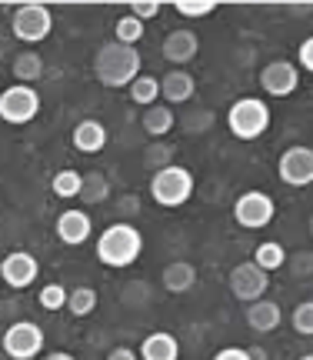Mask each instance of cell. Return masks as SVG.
<instances>
[{"mask_svg":"<svg viewBox=\"0 0 313 360\" xmlns=\"http://www.w3.org/2000/svg\"><path fill=\"white\" fill-rule=\"evenodd\" d=\"M144 57L137 47H124L117 40L100 44V51L93 53V77L100 80L107 90H127L133 80L140 77Z\"/></svg>","mask_w":313,"mask_h":360,"instance_id":"cell-1","label":"cell"},{"mask_svg":"<svg viewBox=\"0 0 313 360\" xmlns=\"http://www.w3.org/2000/svg\"><path fill=\"white\" fill-rule=\"evenodd\" d=\"M97 260L110 270H127L133 267L140 254H144V233L133 227L131 220H117L97 233Z\"/></svg>","mask_w":313,"mask_h":360,"instance_id":"cell-2","label":"cell"},{"mask_svg":"<svg viewBox=\"0 0 313 360\" xmlns=\"http://www.w3.org/2000/svg\"><path fill=\"white\" fill-rule=\"evenodd\" d=\"M194 187H197L194 174L187 167H180V164H170V167L150 174V197H154V204L164 207V210H177V207L190 204Z\"/></svg>","mask_w":313,"mask_h":360,"instance_id":"cell-3","label":"cell"},{"mask_svg":"<svg viewBox=\"0 0 313 360\" xmlns=\"http://www.w3.org/2000/svg\"><path fill=\"white\" fill-rule=\"evenodd\" d=\"M227 130L237 141H260L270 130V103L263 97H240L227 110Z\"/></svg>","mask_w":313,"mask_h":360,"instance_id":"cell-4","label":"cell"},{"mask_svg":"<svg viewBox=\"0 0 313 360\" xmlns=\"http://www.w3.org/2000/svg\"><path fill=\"white\" fill-rule=\"evenodd\" d=\"M51 30H53V11L47 4H20L11 13V34L30 51L51 37Z\"/></svg>","mask_w":313,"mask_h":360,"instance_id":"cell-5","label":"cell"},{"mask_svg":"<svg viewBox=\"0 0 313 360\" xmlns=\"http://www.w3.org/2000/svg\"><path fill=\"white\" fill-rule=\"evenodd\" d=\"M40 107H44V101H40L37 87L13 84V87H4V94H0V120L11 127H27L30 120H37Z\"/></svg>","mask_w":313,"mask_h":360,"instance_id":"cell-6","label":"cell"},{"mask_svg":"<svg viewBox=\"0 0 313 360\" xmlns=\"http://www.w3.org/2000/svg\"><path fill=\"white\" fill-rule=\"evenodd\" d=\"M4 354L11 360H37L47 347V334L37 321H13L4 330Z\"/></svg>","mask_w":313,"mask_h":360,"instance_id":"cell-7","label":"cell"},{"mask_svg":"<svg viewBox=\"0 0 313 360\" xmlns=\"http://www.w3.org/2000/svg\"><path fill=\"white\" fill-rule=\"evenodd\" d=\"M274 217H277V204L270 193L247 191L234 200V220L237 227H244V231H263V227L274 224Z\"/></svg>","mask_w":313,"mask_h":360,"instance_id":"cell-8","label":"cell"},{"mask_svg":"<svg viewBox=\"0 0 313 360\" xmlns=\"http://www.w3.org/2000/svg\"><path fill=\"white\" fill-rule=\"evenodd\" d=\"M227 283H230V294H234L240 304H253V300L267 297V290H270V274H263L253 260H240V264L230 270Z\"/></svg>","mask_w":313,"mask_h":360,"instance_id":"cell-9","label":"cell"},{"mask_svg":"<svg viewBox=\"0 0 313 360\" xmlns=\"http://www.w3.org/2000/svg\"><path fill=\"white\" fill-rule=\"evenodd\" d=\"M300 70L293 60H270V64H263L260 70V90L267 97H277V101H284V97H293L297 90H300Z\"/></svg>","mask_w":313,"mask_h":360,"instance_id":"cell-10","label":"cell"},{"mask_svg":"<svg viewBox=\"0 0 313 360\" xmlns=\"http://www.w3.org/2000/svg\"><path fill=\"white\" fill-rule=\"evenodd\" d=\"M277 177L287 187H310L313 184V150L307 143H293L287 147L280 160H277Z\"/></svg>","mask_w":313,"mask_h":360,"instance_id":"cell-11","label":"cell"},{"mask_svg":"<svg viewBox=\"0 0 313 360\" xmlns=\"http://www.w3.org/2000/svg\"><path fill=\"white\" fill-rule=\"evenodd\" d=\"M40 277V260L30 250H11L7 257L0 260V283L11 290H27L34 287Z\"/></svg>","mask_w":313,"mask_h":360,"instance_id":"cell-12","label":"cell"},{"mask_svg":"<svg viewBox=\"0 0 313 360\" xmlns=\"http://www.w3.org/2000/svg\"><path fill=\"white\" fill-rule=\"evenodd\" d=\"M53 233L64 247H84L93 237V217L84 207H67L53 220Z\"/></svg>","mask_w":313,"mask_h":360,"instance_id":"cell-13","label":"cell"},{"mask_svg":"<svg viewBox=\"0 0 313 360\" xmlns=\"http://www.w3.org/2000/svg\"><path fill=\"white\" fill-rule=\"evenodd\" d=\"M160 53H164L167 64L187 70V64L200 53V37H197L194 30H170L167 37H164V44H160Z\"/></svg>","mask_w":313,"mask_h":360,"instance_id":"cell-14","label":"cell"},{"mask_svg":"<svg viewBox=\"0 0 313 360\" xmlns=\"http://www.w3.org/2000/svg\"><path fill=\"white\" fill-rule=\"evenodd\" d=\"M194 94H197V80H194L190 70L173 67V70H167V74L160 77V97H164L167 107H177V103L194 101Z\"/></svg>","mask_w":313,"mask_h":360,"instance_id":"cell-15","label":"cell"},{"mask_svg":"<svg viewBox=\"0 0 313 360\" xmlns=\"http://www.w3.org/2000/svg\"><path fill=\"white\" fill-rule=\"evenodd\" d=\"M244 317H247V327L253 334H274L277 327L284 323V310H280L277 300L260 297V300L247 304V314H244Z\"/></svg>","mask_w":313,"mask_h":360,"instance_id":"cell-16","label":"cell"},{"mask_svg":"<svg viewBox=\"0 0 313 360\" xmlns=\"http://www.w3.org/2000/svg\"><path fill=\"white\" fill-rule=\"evenodd\" d=\"M107 127L100 124V120H93V117H87V120H80L77 127H74V134H70V143H74V150L77 154H100L107 147Z\"/></svg>","mask_w":313,"mask_h":360,"instance_id":"cell-17","label":"cell"},{"mask_svg":"<svg viewBox=\"0 0 313 360\" xmlns=\"http://www.w3.org/2000/svg\"><path fill=\"white\" fill-rule=\"evenodd\" d=\"M160 283H164V290L167 294H190L197 287V267L190 260H170L164 274H160Z\"/></svg>","mask_w":313,"mask_h":360,"instance_id":"cell-18","label":"cell"},{"mask_svg":"<svg viewBox=\"0 0 313 360\" xmlns=\"http://www.w3.org/2000/svg\"><path fill=\"white\" fill-rule=\"evenodd\" d=\"M140 360H180V340L167 330H154L144 337V344L137 350Z\"/></svg>","mask_w":313,"mask_h":360,"instance_id":"cell-19","label":"cell"},{"mask_svg":"<svg viewBox=\"0 0 313 360\" xmlns=\"http://www.w3.org/2000/svg\"><path fill=\"white\" fill-rule=\"evenodd\" d=\"M140 124H144V134H147V137L164 141L170 130L177 127V114H173V107H167V103H154V107H147V110H144Z\"/></svg>","mask_w":313,"mask_h":360,"instance_id":"cell-20","label":"cell"},{"mask_svg":"<svg viewBox=\"0 0 313 360\" xmlns=\"http://www.w3.org/2000/svg\"><path fill=\"white\" fill-rule=\"evenodd\" d=\"M11 70L13 77H17V84H24V87H34L40 77H44V57H40L37 51H30V47H24V51L17 53L11 60Z\"/></svg>","mask_w":313,"mask_h":360,"instance_id":"cell-21","label":"cell"},{"mask_svg":"<svg viewBox=\"0 0 313 360\" xmlns=\"http://www.w3.org/2000/svg\"><path fill=\"white\" fill-rule=\"evenodd\" d=\"M77 197L87 207L104 204L107 197H110V177H107L104 170H87V174L80 177V193Z\"/></svg>","mask_w":313,"mask_h":360,"instance_id":"cell-22","label":"cell"},{"mask_svg":"<svg viewBox=\"0 0 313 360\" xmlns=\"http://www.w3.org/2000/svg\"><path fill=\"white\" fill-rule=\"evenodd\" d=\"M253 264H257L263 274L274 277L277 270L287 264V247L280 244V240H263V244L253 247Z\"/></svg>","mask_w":313,"mask_h":360,"instance_id":"cell-23","label":"cell"},{"mask_svg":"<svg viewBox=\"0 0 313 360\" xmlns=\"http://www.w3.org/2000/svg\"><path fill=\"white\" fill-rule=\"evenodd\" d=\"M127 97H131V103L144 107V110L147 107H154V103H160V77H154V74H140V77L127 87Z\"/></svg>","mask_w":313,"mask_h":360,"instance_id":"cell-24","label":"cell"},{"mask_svg":"<svg viewBox=\"0 0 313 360\" xmlns=\"http://www.w3.org/2000/svg\"><path fill=\"white\" fill-rule=\"evenodd\" d=\"M97 304H100V294L93 290V287H74V290H67V307L64 310H70L77 321H84V317H91L93 310H97Z\"/></svg>","mask_w":313,"mask_h":360,"instance_id":"cell-25","label":"cell"},{"mask_svg":"<svg viewBox=\"0 0 313 360\" xmlns=\"http://www.w3.org/2000/svg\"><path fill=\"white\" fill-rule=\"evenodd\" d=\"M80 170H57L51 180V193L57 197V200H77V193H80Z\"/></svg>","mask_w":313,"mask_h":360,"instance_id":"cell-26","label":"cell"},{"mask_svg":"<svg viewBox=\"0 0 313 360\" xmlns=\"http://www.w3.org/2000/svg\"><path fill=\"white\" fill-rule=\"evenodd\" d=\"M173 157H177V147L167 141H150L144 147V167L150 170H164L173 164Z\"/></svg>","mask_w":313,"mask_h":360,"instance_id":"cell-27","label":"cell"},{"mask_svg":"<svg viewBox=\"0 0 313 360\" xmlns=\"http://www.w3.org/2000/svg\"><path fill=\"white\" fill-rule=\"evenodd\" d=\"M114 40L124 44V47H137V44L144 40V24H140V20H133L131 13H124L117 24H114Z\"/></svg>","mask_w":313,"mask_h":360,"instance_id":"cell-28","label":"cell"},{"mask_svg":"<svg viewBox=\"0 0 313 360\" xmlns=\"http://www.w3.org/2000/svg\"><path fill=\"white\" fill-rule=\"evenodd\" d=\"M37 304L47 310V314L64 310L67 307V287L64 283H44V287H40V294H37Z\"/></svg>","mask_w":313,"mask_h":360,"instance_id":"cell-29","label":"cell"},{"mask_svg":"<svg viewBox=\"0 0 313 360\" xmlns=\"http://www.w3.org/2000/svg\"><path fill=\"white\" fill-rule=\"evenodd\" d=\"M170 7L180 13V17H187V20H204L210 13H217V0H177Z\"/></svg>","mask_w":313,"mask_h":360,"instance_id":"cell-30","label":"cell"},{"mask_svg":"<svg viewBox=\"0 0 313 360\" xmlns=\"http://www.w3.org/2000/svg\"><path fill=\"white\" fill-rule=\"evenodd\" d=\"M290 327L300 337H313V300H300L290 314Z\"/></svg>","mask_w":313,"mask_h":360,"instance_id":"cell-31","label":"cell"},{"mask_svg":"<svg viewBox=\"0 0 313 360\" xmlns=\"http://www.w3.org/2000/svg\"><path fill=\"white\" fill-rule=\"evenodd\" d=\"M160 0H133L131 4V17L133 20H140V24H147V20H154L156 13H160Z\"/></svg>","mask_w":313,"mask_h":360,"instance_id":"cell-32","label":"cell"},{"mask_svg":"<svg viewBox=\"0 0 313 360\" xmlns=\"http://www.w3.org/2000/svg\"><path fill=\"white\" fill-rule=\"evenodd\" d=\"M297 70H300V74H310L313 70V37L303 40L300 51H297Z\"/></svg>","mask_w":313,"mask_h":360,"instance_id":"cell-33","label":"cell"},{"mask_svg":"<svg viewBox=\"0 0 313 360\" xmlns=\"http://www.w3.org/2000/svg\"><path fill=\"white\" fill-rule=\"evenodd\" d=\"M210 124H213V110H197V120H187L183 130H190V134H204Z\"/></svg>","mask_w":313,"mask_h":360,"instance_id":"cell-34","label":"cell"},{"mask_svg":"<svg viewBox=\"0 0 313 360\" xmlns=\"http://www.w3.org/2000/svg\"><path fill=\"white\" fill-rule=\"evenodd\" d=\"M213 360H247V350L244 347H220L213 354Z\"/></svg>","mask_w":313,"mask_h":360,"instance_id":"cell-35","label":"cell"},{"mask_svg":"<svg viewBox=\"0 0 313 360\" xmlns=\"http://www.w3.org/2000/svg\"><path fill=\"white\" fill-rule=\"evenodd\" d=\"M107 360H140V357H137V350L133 347H124V344H120V347H110Z\"/></svg>","mask_w":313,"mask_h":360,"instance_id":"cell-36","label":"cell"},{"mask_svg":"<svg viewBox=\"0 0 313 360\" xmlns=\"http://www.w3.org/2000/svg\"><path fill=\"white\" fill-rule=\"evenodd\" d=\"M247 350V360H270V354H267V347H260V344H250Z\"/></svg>","mask_w":313,"mask_h":360,"instance_id":"cell-37","label":"cell"},{"mask_svg":"<svg viewBox=\"0 0 313 360\" xmlns=\"http://www.w3.org/2000/svg\"><path fill=\"white\" fill-rule=\"evenodd\" d=\"M37 360H77V357L67 354V350H53V354H44V357H37Z\"/></svg>","mask_w":313,"mask_h":360,"instance_id":"cell-38","label":"cell"},{"mask_svg":"<svg viewBox=\"0 0 313 360\" xmlns=\"http://www.w3.org/2000/svg\"><path fill=\"white\" fill-rule=\"evenodd\" d=\"M300 360H313V354H303V357Z\"/></svg>","mask_w":313,"mask_h":360,"instance_id":"cell-39","label":"cell"},{"mask_svg":"<svg viewBox=\"0 0 313 360\" xmlns=\"http://www.w3.org/2000/svg\"><path fill=\"white\" fill-rule=\"evenodd\" d=\"M0 290H4V283H0Z\"/></svg>","mask_w":313,"mask_h":360,"instance_id":"cell-40","label":"cell"}]
</instances>
